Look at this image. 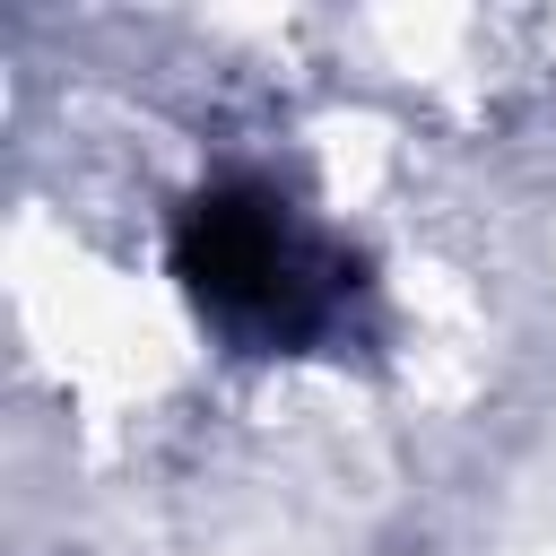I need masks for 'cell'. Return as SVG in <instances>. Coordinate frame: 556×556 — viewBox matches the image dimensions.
I'll list each match as a JSON object with an SVG mask.
<instances>
[{
  "mask_svg": "<svg viewBox=\"0 0 556 556\" xmlns=\"http://www.w3.org/2000/svg\"><path fill=\"white\" fill-rule=\"evenodd\" d=\"M339 278H348L339 243L304 208H287L278 191H261V182H235V191L200 200L191 226H182V287L243 348L278 356V348L321 339L348 313Z\"/></svg>",
  "mask_w": 556,
  "mask_h": 556,
  "instance_id": "6da1fadb",
  "label": "cell"
}]
</instances>
